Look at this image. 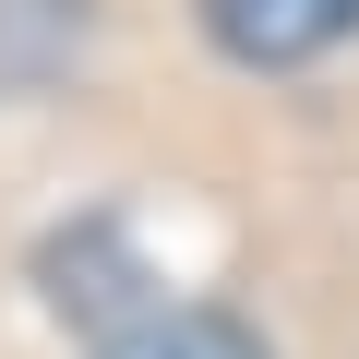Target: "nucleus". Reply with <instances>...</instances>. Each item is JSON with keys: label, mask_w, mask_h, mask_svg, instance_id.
<instances>
[{"label": "nucleus", "mask_w": 359, "mask_h": 359, "mask_svg": "<svg viewBox=\"0 0 359 359\" xmlns=\"http://www.w3.org/2000/svg\"><path fill=\"white\" fill-rule=\"evenodd\" d=\"M204 36L252 72H299L359 36V0H204Z\"/></svg>", "instance_id": "nucleus-1"}, {"label": "nucleus", "mask_w": 359, "mask_h": 359, "mask_svg": "<svg viewBox=\"0 0 359 359\" xmlns=\"http://www.w3.org/2000/svg\"><path fill=\"white\" fill-rule=\"evenodd\" d=\"M96 359H276V347H264V323H240L216 299H156V311L108 323Z\"/></svg>", "instance_id": "nucleus-2"}]
</instances>
